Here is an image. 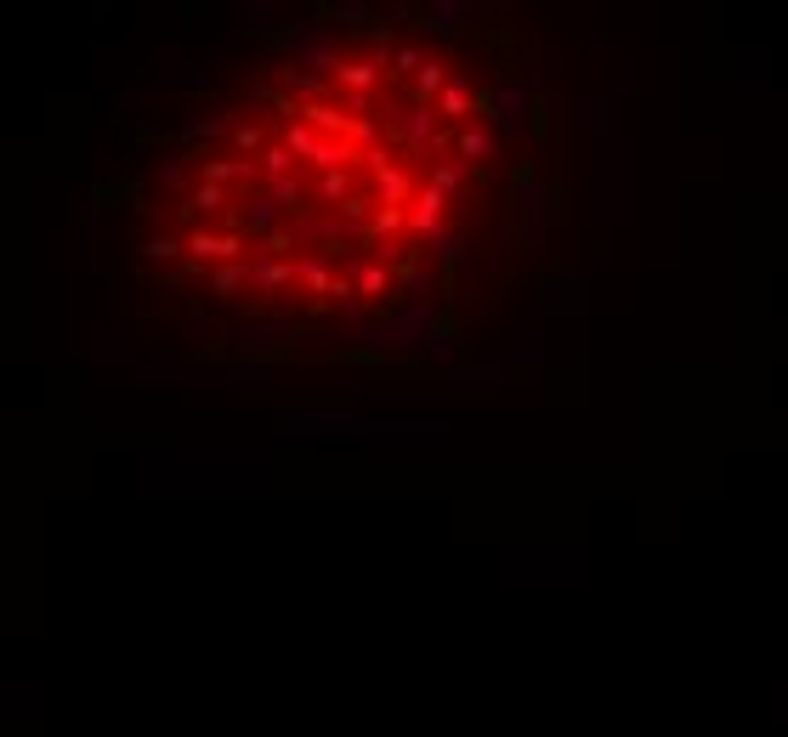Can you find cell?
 Segmentation results:
<instances>
[{
	"mask_svg": "<svg viewBox=\"0 0 788 737\" xmlns=\"http://www.w3.org/2000/svg\"><path fill=\"white\" fill-rule=\"evenodd\" d=\"M516 176V205H511V233L522 238V250H539L545 244V227H551V187L539 182L528 165L511 171Z\"/></svg>",
	"mask_w": 788,
	"mask_h": 737,
	"instance_id": "obj_1",
	"label": "cell"
},
{
	"mask_svg": "<svg viewBox=\"0 0 788 737\" xmlns=\"http://www.w3.org/2000/svg\"><path fill=\"white\" fill-rule=\"evenodd\" d=\"M352 289H358V301H364V307H380V313H391V307L403 301L398 267H386V262H380V256H369V250L352 262Z\"/></svg>",
	"mask_w": 788,
	"mask_h": 737,
	"instance_id": "obj_2",
	"label": "cell"
},
{
	"mask_svg": "<svg viewBox=\"0 0 788 737\" xmlns=\"http://www.w3.org/2000/svg\"><path fill=\"white\" fill-rule=\"evenodd\" d=\"M454 227V199L449 193H437L431 182L415 193V205H409V233L426 244V238H437V233H449Z\"/></svg>",
	"mask_w": 788,
	"mask_h": 737,
	"instance_id": "obj_3",
	"label": "cell"
},
{
	"mask_svg": "<svg viewBox=\"0 0 788 737\" xmlns=\"http://www.w3.org/2000/svg\"><path fill=\"white\" fill-rule=\"evenodd\" d=\"M500 142H505V136L488 125V120H471V125H460V136H454V160H465L471 171H482L488 160L500 154Z\"/></svg>",
	"mask_w": 788,
	"mask_h": 737,
	"instance_id": "obj_4",
	"label": "cell"
},
{
	"mask_svg": "<svg viewBox=\"0 0 788 737\" xmlns=\"http://www.w3.org/2000/svg\"><path fill=\"white\" fill-rule=\"evenodd\" d=\"M426 182H431L437 193H449V199H454V193H460L465 182H482V171H471L465 160H431V165H426Z\"/></svg>",
	"mask_w": 788,
	"mask_h": 737,
	"instance_id": "obj_5",
	"label": "cell"
},
{
	"mask_svg": "<svg viewBox=\"0 0 788 737\" xmlns=\"http://www.w3.org/2000/svg\"><path fill=\"white\" fill-rule=\"evenodd\" d=\"M460 250H465V244H460V233H454V227H449V233H437V238H426V262L442 273V284L454 278V267H460Z\"/></svg>",
	"mask_w": 788,
	"mask_h": 737,
	"instance_id": "obj_6",
	"label": "cell"
},
{
	"mask_svg": "<svg viewBox=\"0 0 788 737\" xmlns=\"http://www.w3.org/2000/svg\"><path fill=\"white\" fill-rule=\"evenodd\" d=\"M420 18H426V34L442 40V34H460L465 29L460 18H471V7H460V0H437V7H426Z\"/></svg>",
	"mask_w": 788,
	"mask_h": 737,
	"instance_id": "obj_7",
	"label": "cell"
},
{
	"mask_svg": "<svg viewBox=\"0 0 788 737\" xmlns=\"http://www.w3.org/2000/svg\"><path fill=\"white\" fill-rule=\"evenodd\" d=\"M352 182H358V171H329V176H318V199L347 211V205L358 199V193H352Z\"/></svg>",
	"mask_w": 788,
	"mask_h": 737,
	"instance_id": "obj_8",
	"label": "cell"
},
{
	"mask_svg": "<svg viewBox=\"0 0 788 737\" xmlns=\"http://www.w3.org/2000/svg\"><path fill=\"white\" fill-rule=\"evenodd\" d=\"M211 289L222 295V301H238V295L250 289V262H238V267H216V273H211Z\"/></svg>",
	"mask_w": 788,
	"mask_h": 737,
	"instance_id": "obj_9",
	"label": "cell"
},
{
	"mask_svg": "<svg viewBox=\"0 0 788 737\" xmlns=\"http://www.w3.org/2000/svg\"><path fill=\"white\" fill-rule=\"evenodd\" d=\"M142 262H187L182 233H160V238H147V244H142Z\"/></svg>",
	"mask_w": 788,
	"mask_h": 737,
	"instance_id": "obj_10",
	"label": "cell"
}]
</instances>
